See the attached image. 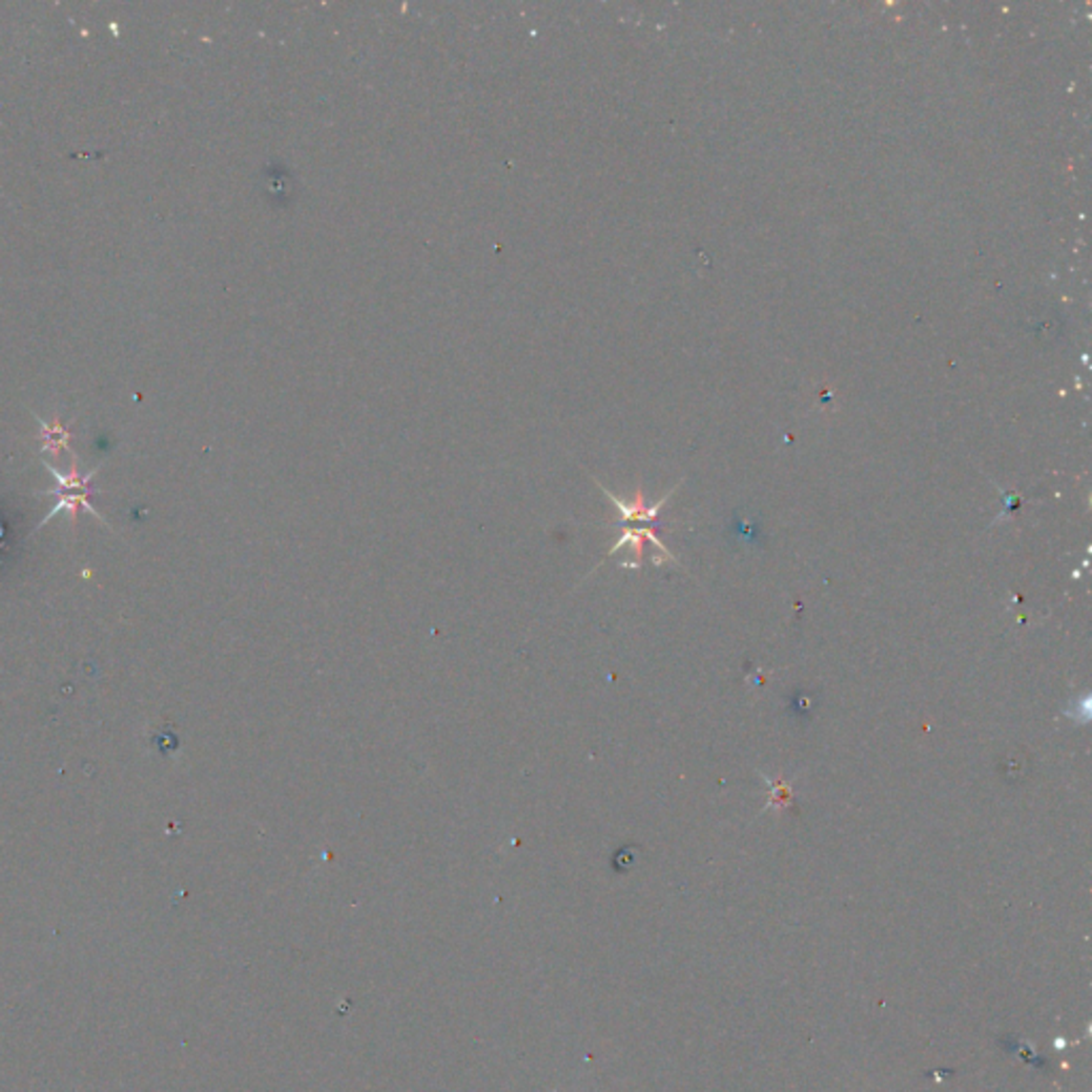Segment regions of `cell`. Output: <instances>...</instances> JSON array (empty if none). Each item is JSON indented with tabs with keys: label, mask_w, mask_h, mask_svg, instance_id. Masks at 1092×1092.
<instances>
[{
	"label": "cell",
	"mask_w": 1092,
	"mask_h": 1092,
	"mask_svg": "<svg viewBox=\"0 0 1092 1092\" xmlns=\"http://www.w3.org/2000/svg\"><path fill=\"white\" fill-rule=\"evenodd\" d=\"M595 483H598V481H595ZM598 486H600V491H602L604 495H607V498L612 502V506H615V508L621 512V521H624V523H634V521H640V523H653V521L657 519V514H660V510L664 508V504H666L668 500H670V495L674 493V489H672L670 493L666 495V498H662L660 502L653 504V506H649V504L645 502L643 489H638V491H636L634 500H631V502H626V500L617 498L615 493H610V491L607 489V486H602L600 483H598Z\"/></svg>",
	"instance_id": "cell-2"
},
{
	"label": "cell",
	"mask_w": 1092,
	"mask_h": 1092,
	"mask_svg": "<svg viewBox=\"0 0 1092 1092\" xmlns=\"http://www.w3.org/2000/svg\"><path fill=\"white\" fill-rule=\"evenodd\" d=\"M43 431H45V433H50V440H48V444L43 446V450H48V448L56 450L58 446L65 444L67 438H69L67 429H62V427H53V431H50V429H48V425H45V422H43Z\"/></svg>",
	"instance_id": "cell-3"
},
{
	"label": "cell",
	"mask_w": 1092,
	"mask_h": 1092,
	"mask_svg": "<svg viewBox=\"0 0 1092 1092\" xmlns=\"http://www.w3.org/2000/svg\"><path fill=\"white\" fill-rule=\"evenodd\" d=\"M45 467L50 469V474H52L53 478H56V483H58V489L50 491V495H52V493H53V495H60V502L48 512V517L43 519V523H48L52 517H56V514H58L62 508L71 510V514H73V517H75L77 508H84V510H88V512H93L98 521H105V519L101 517V514H98L93 506H90V502H88V495H90V478H93V476L96 474V469H93V472H90L88 476H79L77 469L73 467V469H71L69 476H62V474L58 472V469H53L50 464H45Z\"/></svg>",
	"instance_id": "cell-1"
}]
</instances>
